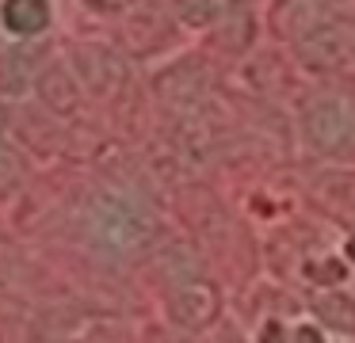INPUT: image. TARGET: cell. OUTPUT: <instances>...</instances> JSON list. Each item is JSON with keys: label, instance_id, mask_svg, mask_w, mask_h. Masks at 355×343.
I'll list each match as a JSON object with an SVG mask.
<instances>
[{"label": "cell", "instance_id": "6da1fadb", "mask_svg": "<svg viewBox=\"0 0 355 343\" xmlns=\"http://www.w3.org/2000/svg\"><path fill=\"white\" fill-rule=\"evenodd\" d=\"M298 137L309 157L324 164H355V88L313 80L298 99Z\"/></svg>", "mask_w": 355, "mask_h": 343}, {"label": "cell", "instance_id": "7a4b0ae2", "mask_svg": "<svg viewBox=\"0 0 355 343\" xmlns=\"http://www.w3.org/2000/svg\"><path fill=\"white\" fill-rule=\"evenodd\" d=\"M85 233L107 259H134L157 240V213L138 191L100 187L85 210Z\"/></svg>", "mask_w": 355, "mask_h": 343}, {"label": "cell", "instance_id": "3957f363", "mask_svg": "<svg viewBox=\"0 0 355 343\" xmlns=\"http://www.w3.org/2000/svg\"><path fill=\"white\" fill-rule=\"evenodd\" d=\"M291 53L313 80H340L355 65V4L298 38Z\"/></svg>", "mask_w": 355, "mask_h": 343}, {"label": "cell", "instance_id": "277c9868", "mask_svg": "<svg viewBox=\"0 0 355 343\" xmlns=\"http://www.w3.org/2000/svg\"><path fill=\"white\" fill-rule=\"evenodd\" d=\"M172 19L187 30L218 35L245 46L252 38V4L248 0H164Z\"/></svg>", "mask_w": 355, "mask_h": 343}, {"label": "cell", "instance_id": "5b68a950", "mask_svg": "<svg viewBox=\"0 0 355 343\" xmlns=\"http://www.w3.org/2000/svg\"><path fill=\"white\" fill-rule=\"evenodd\" d=\"M344 8H352V0H271L268 27L279 42L294 46L298 38H306L309 30L329 23L332 15H340Z\"/></svg>", "mask_w": 355, "mask_h": 343}, {"label": "cell", "instance_id": "8992f818", "mask_svg": "<svg viewBox=\"0 0 355 343\" xmlns=\"http://www.w3.org/2000/svg\"><path fill=\"white\" fill-rule=\"evenodd\" d=\"M218 313H222V297H218V290L202 279L180 282L168 297V317L176 320L180 328H191V332L210 328Z\"/></svg>", "mask_w": 355, "mask_h": 343}, {"label": "cell", "instance_id": "52a82bcc", "mask_svg": "<svg viewBox=\"0 0 355 343\" xmlns=\"http://www.w3.org/2000/svg\"><path fill=\"white\" fill-rule=\"evenodd\" d=\"M73 76L85 88H92L96 96H107V91H115L123 84L126 61L111 46H77L73 50Z\"/></svg>", "mask_w": 355, "mask_h": 343}, {"label": "cell", "instance_id": "ba28073f", "mask_svg": "<svg viewBox=\"0 0 355 343\" xmlns=\"http://www.w3.org/2000/svg\"><path fill=\"white\" fill-rule=\"evenodd\" d=\"M309 313H313V320L324 332L355 340V294L336 290V286H317L309 294Z\"/></svg>", "mask_w": 355, "mask_h": 343}, {"label": "cell", "instance_id": "9c48e42d", "mask_svg": "<svg viewBox=\"0 0 355 343\" xmlns=\"http://www.w3.org/2000/svg\"><path fill=\"white\" fill-rule=\"evenodd\" d=\"M50 19H54L50 0H0V30L19 42L46 35Z\"/></svg>", "mask_w": 355, "mask_h": 343}, {"label": "cell", "instance_id": "30bf717a", "mask_svg": "<svg viewBox=\"0 0 355 343\" xmlns=\"http://www.w3.org/2000/svg\"><path fill=\"white\" fill-rule=\"evenodd\" d=\"M39 91H42V99H46L50 107H58V111H65V107L73 111V107L80 103V84L65 65L46 69V73L39 76Z\"/></svg>", "mask_w": 355, "mask_h": 343}, {"label": "cell", "instance_id": "8fae6325", "mask_svg": "<svg viewBox=\"0 0 355 343\" xmlns=\"http://www.w3.org/2000/svg\"><path fill=\"white\" fill-rule=\"evenodd\" d=\"M27 80H35V65L24 58V46H16L0 61V88L8 91V96H16V91L27 88Z\"/></svg>", "mask_w": 355, "mask_h": 343}, {"label": "cell", "instance_id": "7c38bea8", "mask_svg": "<svg viewBox=\"0 0 355 343\" xmlns=\"http://www.w3.org/2000/svg\"><path fill=\"white\" fill-rule=\"evenodd\" d=\"M19 179H24V160H19L16 149L4 141L0 145V198L12 195V191L19 187Z\"/></svg>", "mask_w": 355, "mask_h": 343}, {"label": "cell", "instance_id": "4fadbf2b", "mask_svg": "<svg viewBox=\"0 0 355 343\" xmlns=\"http://www.w3.org/2000/svg\"><path fill=\"white\" fill-rule=\"evenodd\" d=\"M291 343H324V328L317 320H302L291 328Z\"/></svg>", "mask_w": 355, "mask_h": 343}, {"label": "cell", "instance_id": "5bb4252c", "mask_svg": "<svg viewBox=\"0 0 355 343\" xmlns=\"http://www.w3.org/2000/svg\"><path fill=\"white\" fill-rule=\"evenodd\" d=\"M256 343H291V328L283 324V320H263L260 335H256Z\"/></svg>", "mask_w": 355, "mask_h": 343}, {"label": "cell", "instance_id": "9a60e30c", "mask_svg": "<svg viewBox=\"0 0 355 343\" xmlns=\"http://www.w3.org/2000/svg\"><path fill=\"white\" fill-rule=\"evenodd\" d=\"M85 8L100 15H126L130 8H138V0H85Z\"/></svg>", "mask_w": 355, "mask_h": 343}, {"label": "cell", "instance_id": "2e32d148", "mask_svg": "<svg viewBox=\"0 0 355 343\" xmlns=\"http://www.w3.org/2000/svg\"><path fill=\"white\" fill-rule=\"evenodd\" d=\"M4 134H8V107L0 103V145H4Z\"/></svg>", "mask_w": 355, "mask_h": 343}, {"label": "cell", "instance_id": "e0dca14e", "mask_svg": "<svg viewBox=\"0 0 355 343\" xmlns=\"http://www.w3.org/2000/svg\"><path fill=\"white\" fill-rule=\"evenodd\" d=\"M352 4H355V0H352Z\"/></svg>", "mask_w": 355, "mask_h": 343}]
</instances>
